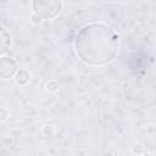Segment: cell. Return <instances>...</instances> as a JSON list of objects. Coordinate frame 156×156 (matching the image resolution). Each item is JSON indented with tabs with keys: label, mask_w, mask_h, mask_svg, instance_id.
<instances>
[{
	"label": "cell",
	"mask_w": 156,
	"mask_h": 156,
	"mask_svg": "<svg viewBox=\"0 0 156 156\" xmlns=\"http://www.w3.org/2000/svg\"><path fill=\"white\" fill-rule=\"evenodd\" d=\"M16 71V63L10 57L0 58V77L10 78Z\"/></svg>",
	"instance_id": "3"
},
{
	"label": "cell",
	"mask_w": 156,
	"mask_h": 156,
	"mask_svg": "<svg viewBox=\"0 0 156 156\" xmlns=\"http://www.w3.org/2000/svg\"><path fill=\"white\" fill-rule=\"evenodd\" d=\"M119 46L118 34L107 24L90 23L84 26L76 38V50L82 61L93 66L111 62Z\"/></svg>",
	"instance_id": "1"
},
{
	"label": "cell",
	"mask_w": 156,
	"mask_h": 156,
	"mask_svg": "<svg viewBox=\"0 0 156 156\" xmlns=\"http://www.w3.org/2000/svg\"><path fill=\"white\" fill-rule=\"evenodd\" d=\"M11 45V35L10 33L0 26V55L6 52Z\"/></svg>",
	"instance_id": "4"
},
{
	"label": "cell",
	"mask_w": 156,
	"mask_h": 156,
	"mask_svg": "<svg viewBox=\"0 0 156 156\" xmlns=\"http://www.w3.org/2000/svg\"><path fill=\"white\" fill-rule=\"evenodd\" d=\"M33 9L37 16L45 20H51V18H55L61 12L62 2L61 1H35L33 2Z\"/></svg>",
	"instance_id": "2"
}]
</instances>
